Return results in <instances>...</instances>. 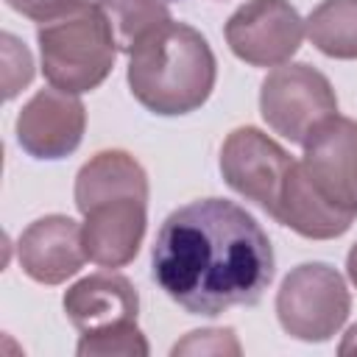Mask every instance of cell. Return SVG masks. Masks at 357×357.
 I'll use <instances>...</instances> for the list:
<instances>
[{
	"label": "cell",
	"instance_id": "1",
	"mask_svg": "<svg viewBox=\"0 0 357 357\" xmlns=\"http://www.w3.org/2000/svg\"><path fill=\"white\" fill-rule=\"evenodd\" d=\"M276 273L273 245L251 212L226 198L173 209L151 248V276L190 315L215 318L262 298Z\"/></svg>",
	"mask_w": 357,
	"mask_h": 357
},
{
	"label": "cell",
	"instance_id": "2",
	"mask_svg": "<svg viewBox=\"0 0 357 357\" xmlns=\"http://www.w3.org/2000/svg\"><path fill=\"white\" fill-rule=\"evenodd\" d=\"M126 78L139 106L159 117H178L206 103L218 61L198 28L170 20L134 45Z\"/></svg>",
	"mask_w": 357,
	"mask_h": 357
},
{
	"label": "cell",
	"instance_id": "3",
	"mask_svg": "<svg viewBox=\"0 0 357 357\" xmlns=\"http://www.w3.org/2000/svg\"><path fill=\"white\" fill-rule=\"evenodd\" d=\"M42 73L50 86L81 95L98 89L120 53L100 3L84 0L78 8L36 28Z\"/></svg>",
	"mask_w": 357,
	"mask_h": 357
},
{
	"label": "cell",
	"instance_id": "4",
	"mask_svg": "<svg viewBox=\"0 0 357 357\" xmlns=\"http://www.w3.org/2000/svg\"><path fill=\"white\" fill-rule=\"evenodd\" d=\"M351 310L346 279L326 262L296 265L276 290L279 326L304 343H324L340 332Z\"/></svg>",
	"mask_w": 357,
	"mask_h": 357
},
{
	"label": "cell",
	"instance_id": "5",
	"mask_svg": "<svg viewBox=\"0 0 357 357\" xmlns=\"http://www.w3.org/2000/svg\"><path fill=\"white\" fill-rule=\"evenodd\" d=\"M259 114L268 128L296 145H304L321 120L337 114V95L321 70L304 61H287L262 78Z\"/></svg>",
	"mask_w": 357,
	"mask_h": 357
},
{
	"label": "cell",
	"instance_id": "6",
	"mask_svg": "<svg viewBox=\"0 0 357 357\" xmlns=\"http://www.w3.org/2000/svg\"><path fill=\"white\" fill-rule=\"evenodd\" d=\"M229 50L251 67H279L301 47L304 20L290 0H248L223 28Z\"/></svg>",
	"mask_w": 357,
	"mask_h": 357
},
{
	"label": "cell",
	"instance_id": "7",
	"mask_svg": "<svg viewBox=\"0 0 357 357\" xmlns=\"http://www.w3.org/2000/svg\"><path fill=\"white\" fill-rule=\"evenodd\" d=\"M293 156L254 126L234 128L220 145V176L243 198L254 201L268 215L276 212Z\"/></svg>",
	"mask_w": 357,
	"mask_h": 357
},
{
	"label": "cell",
	"instance_id": "8",
	"mask_svg": "<svg viewBox=\"0 0 357 357\" xmlns=\"http://www.w3.org/2000/svg\"><path fill=\"white\" fill-rule=\"evenodd\" d=\"M298 162L335 206L357 218V120L343 114L321 120L304 139Z\"/></svg>",
	"mask_w": 357,
	"mask_h": 357
},
{
	"label": "cell",
	"instance_id": "9",
	"mask_svg": "<svg viewBox=\"0 0 357 357\" xmlns=\"http://www.w3.org/2000/svg\"><path fill=\"white\" fill-rule=\"evenodd\" d=\"M86 128V109L78 95L45 86L17 114L14 131L20 148L33 159H64L70 156Z\"/></svg>",
	"mask_w": 357,
	"mask_h": 357
},
{
	"label": "cell",
	"instance_id": "10",
	"mask_svg": "<svg viewBox=\"0 0 357 357\" xmlns=\"http://www.w3.org/2000/svg\"><path fill=\"white\" fill-rule=\"evenodd\" d=\"M17 259L22 273L39 284L67 282L86 262L81 226L70 215H45L33 220L17 240Z\"/></svg>",
	"mask_w": 357,
	"mask_h": 357
},
{
	"label": "cell",
	"instance_id": "11",
	"mask_svg": "<svg viewBox=\"0 0 357 357\" xmlns=\"http://www.w3.org/2000/svg\"><path fill=\"white\" fill-rule=\"evenodd\" d=\"M148 226V201L142 198H114L95 204L84 212L81 240L86 259L100 268L128 265L142 245Z\"/></svg>",
	"mask_w": 357,
	"mask_h": 357
},
{
	"label": "cell",
	"instance_id": "12",
	"mask_svg": "<svg viewBox=\"0 0 357 357\" xmlns=\"http://www.w3.org/2000/svg\"><path fill=\"white\" fill-rule=\"evenodd\" d=\"M64 312L78 332L106 329L123 321H137L139 293L123 273H89L73 287H67Z\"/></svg>",
	"mask_w": 357,
	"mask_h": 357
},
{
	"label": "cell",
	"instance_id": "13",
	"mask_svg": "<svg viewBox=\"0 0 357 357\" xmlns=\"http://www.w3.org/2000/svg\"><path fill=\"white\" fill-rule=\"evenodd\" d=\"M276 218L282 226L293 229L296 234L307 237V240H332L340 237L351 229L354 215L343 212L340 206H335L304 173L301 162H293L276 212L271 215Z\"/></svg>",
	"mask_w": 357,
	"mask_h": 357
},
{
	"label": "cell",
	"instance_id": "14",
	"mask_svg": "<svg viewBox=\"0 0 357 357\" xmlns=\"http://www.w3.org/2000/svg\"><path fill=\"white\" fill-rule=\"evenodd\" d=\"M73 198L81 215L95 204L114 201V198L148 201V173L128 151H120V148L98 151L89 162L81 165L75 176Z\"/></svg>",
	"mask_w": 357,
	"mask_h": 357
},
{
	"label": "cell",
	"instance_id": "15",
	"mask_svg": "<svg viewBox=\"0 0 357 357\" xmlns=\"http://www.w3.org/2000/svg\"><path fill=\"white\" fill-rule=\"evenodd\" d=\"M304 33L329 59H357V0H324L304 20Z\"/></svg>",
	"mask_w": 357,
	"mask_h": 357
},
{
	"label": "cell",
	"instance_id": "16",
	"mask_svg": "<svg viewBox=\"0 0 357 357\" xmlns=\"http://www.w3.org/2000/svg\"><path fill=\"white\" fill-rule=\"evenodd\" d=\"M98 3L123 53H131L142 36L173 20L167 0H98Z\"/></svg>",
	"mask_w": 357,
	"mask_h": 357
},
{
	"label": "cell",
	"instance_id": "17",
	"mask_svg": "<svg viewBox=\"0 0 357 357\" xmlns=\"http://www.w3.org/2000/svg\"><path fill=\"white\" fill-rule=\"evenodd\" d=\"M78 357H148L151 346L137 326V321H123L106 329L81 332L75 346Z\"/></svg>",
	"mask_w": 357,
	"mask_h": 357
},
{
	"label": "cell",
	"instance_id": "18",
	"mask_svg": "<svg viewBox=\"0 0 357 357\" xmlns=\"http://www.w3.org/2000/svg\"><path fill=\"white\" fill-rule=\"evenodd\" d=\"M0 42H3V98L11 100L20 95L22 86L31 84L33 59H31V50L14 33H3Z\"/></svg>",
	"mask_w": 357,
	"mask_h": 357
},
{
	"label": "cell",
	"instance_id": "19",
	"mask_svg": "<svg viewBox=\"0 0 357 357\" xmlns=\"http://www.w3.org/2000/svg\"><path fill=\"white\" fill-rule=\"evenodd\" d=\"M240 343L234 329H195L184 340H178L170 354H240Z\"/></svg>",
	"mask_w": 357,
	"mask_h": 357
},
{
	"label": "cell",
	"instance_id": "20",
	"mask_svg": "<svg viewBox=\"0 0 357 357\" xmlns=\"http://www.w3.org/2000/svg\"><path fill=\"white\" fill-rule=\"evenodd\" d=\"M6 3L17 14H22V17H28V20L42 25V22H50V20L78 8L84 0H6Z\"/></svg>",
	"mask_w": 357,
	"mask_h": 357
},
{
	"label": "cell",
	"instance_id": "21",
	"mask_svg": "<svg viewBox=\"0 0 357 357\" xmlns=\"http://www.w3.org/2000/svg\"><path fill=\"white\" fill-rule=\"evenodd\" d=\"M337 351L346 357V354H357V324L343 335V343L337 346Z\"/></svg>",
	"mask_w": 357,
	"mask_h": 357
},
{
	"label": "cell",
	"instance_id": "22",
	"mask_svg": "<svg viewBox=\"0 0 357 357\" xmlns=\"http://www.w3.org/2000/svg\"><path fill=\"white\" fill-rule=\"evenodd\" d=\"M346 273H349V279H351V284L357 287V243L349 248V254H346Z\"/></svg>",
	"mask_w": 357,
	"mask_h": 357
}]
</instances>
